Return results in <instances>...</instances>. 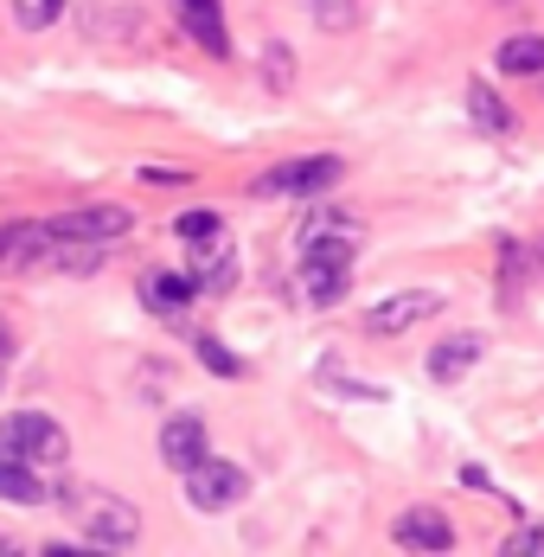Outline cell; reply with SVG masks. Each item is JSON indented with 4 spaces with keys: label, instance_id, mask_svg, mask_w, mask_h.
Listing matches in <instances>:
<instances>
[{
    "label": "cell",
    "instance_id": "cell-21",
    "mask_svg": "<svg viewBox=\"0 0 544 557\" xmlns=\"http://www.w3.org/2000/svg\"><path fill=\"white\" fill-rule=\"evenodd\" d=\"M58 13H64V0H20V26H26V33H39V26H52Z\"/></svg>",
    "mask_w": 544,
    "mask_h": 557
},
{
    "label": "cell",
    "instance_id": "cell-15",
    "mask_svg": "<svg viewBox=\"0 0 544 557\" xmlns=\"http://www.w3.org/2000/svg\"><path fill=\"white\" fill-rule=\"evenodd\" d=\"M468 115H474V128H481V135H506V128H512V110H506V103L493 97L481 77L468 84Z\"/></svg>",
    "mask_w": 544,
    "mask_h": 557
},
{
    "label": "cell",
    "instance_id": "cell-16",
    "mask_svg": "<svg viewBox=\"0 0 544 557\" xmlns=\"http://www.w3.org/2000/svg\"><path fill=\"white\" fill-rule=\"evenodd\" d=\"M173 237H180L193 257H199V250H218V237H224V219H218V212H180V219H173Z\"/></svg>",
    "mask_w": 544,
    "mask_h": 557
},
{
    "label": "cell",
    "instance_id": "cell-8",
    "mask_svg": "<svg viewBox=\"0 0 544 557\" xmlns=\"http://www.w3.org/2000/svg\"><path fill=\"white\" fill-rule=\"evenodd\" d=\"M391 539H397L404 552H423V557L455 552V525H448V512H442V506H410V512L391 525Z\"/></svg>",
    "mask_w": 544,
    "mask_h": 557
},
{
    "label": "cell",
    "instance_id": "cell-9",
    "mask_svg": "<svg viewBox=\"0 0 544 557\" xmlns=\"http://www.w3.org/2000/svg\"><path fill=\"white\" fill-rule=\"evenodd\" d=\"M212 455V436H206V417H166L161 423V461L173 468V474H186V468H199Z\"/></svg>",
    "mask_w": 544,
    "mask_h": 557
},
{
    "label": "cell",
    "instance_id": "cell-13",
    "mask_svg": "<svg viewBox=\"0 0 544 557\" xmlns=\"http://www.w3.org/2000/svg\"><path fill=\"white\" fill-rule=\"evenodd\" d=\"M193 295H199V276H173V270L141 276V301H148L154 314H186V308H193Z\"/></svg>",
    "mask_w": 544,
    "mask_h": 557
},
{
    "label": "cell",
    "instance_id": "cell-1",
    "mask_svg": "<svg viewBox=\"0 0 544 557\" xmlns=\"http://www.w3.org/2000/svg\"><path fill=\"white\" fill-rule=\"evenodd\" d=\"M58 500L84 525L90 552H135L141 545V512H135V500H122L115 487H64Z\"/></svg>",
    "mask_w": 544,
    "mask_h": 557
},
{
    "label": "cell",
    "instance_id": "cell-3",
    "mask_svg": "<svg viewBox=\"0 0 544 557\" xmlns=\"http://www.w3.org/2000/svg\"><path fill=\"white\" fill-rule=\"evenodd\" d=\"M346 276H353V237H326L301 250V295L314 308H333L346 295Z\"/></svg>",
    "mask_w": 544,
    "mask_h": 557
},
{
    "label": "cell",
    "instance_id": "cell-17",
    "mask_svg": "<svg viewBox=\"0 0 544 557\" xmlns=\"http://www.w3.org/2000/svg\"><path fill=\"white\" fill-rule=\"evenodd\" d=\"M308 20L321 33H353L359 26V0H308Z\"/></svg>",
    "mask_w": 544,
    "mask_h": 557
},
{
    "label": "cell",
    "instance_id": "cell-5",
    "mask_svg": "<svg viewBox=\"0 0 544 557\" xmlns=\"http://www.w3.org/2000/svg\"><path fill=\"white\" fill-rule=\"evenodd\" d=\"M128 231H135V212H128V206H77V212L52 219L58 244H84V250H109V244L128 237Z\"/></svg>",
    "mask_w": 544,
    "mask_h": 557
},
{
    "label": "cell",
    "instance_id": "cell-11",
    "mask_svg": "<svg viewBox=\"0 0 544 557\" xmlns=\"http://www.w3.org/2000/svg\"><path fill=\"white\" fill-rule=\"evenodd\" d=\"M173 13H180V26L199 39V52L231 58V33H224V7H218V0H173Z\"/></svg>",
    "mask_w": 544,
    "mask_h": 557
},
{
    "label": "cell",
    "instance_id": "cell-24",
    "mask_svg": "<svg viewBox=\"0 0 544 557\" xmlns=\"http://www.w3.org/2000/svg\"><path fill=\"white\" fill-rule=\"evenodd\" d=\"M141 180H148V186H186L193 173H173V168H141Z\"/></svg>",
    "mask_w": 544,
    "mask_h": 557
},
{
    "label": "cell",
    "instance_id": "cell-25",
    "mask_svg": "<svg viewBox=\"0 0 544 557\" xmlns=\"http://www.w3.org/2000/svg\"><path fill=\"white\" fill-rule=\"evenodd\" d=\"M461 487H474V494H493L487 468H474V461H468V468H461Z\"/></svg>",
    "mask_w": 544,
    "mask_h": 557
},
{
    "label": "cell",
    "instance_id": "cell-22",
    "mask_svg": "<svg viewBox=\"0 0 544 557\" xmlns=\"http://www.w3.org/2000/svg\"><path fill=\"white\" fill-rule=\"evenodd\" d=\"M506 557H544V525H519L506 539Z\"/></svg>",
    "mask_w": 544,
    "mask_h": 557
},
{
    "label": "cell",
    "instance_id": "cell-20",
    "mask_svg": "<svg viewBox=\"0 0 544 557\" xmlns=\"http://www.w3.org/2000/svg\"><path fill=\"white\" fill-rule=\"evenodd\" d=\"M231 282H237V257H231V250H212V263L199 270V288H212V295H224Z\"/></svg>",
    "mask_w": 544,
    "mask_h": 557
},
{
    "label": "cell",
    "instance_id": "cell-26",
    "mask_svg": "<svg viewBox=\"0 0 544 557\" xmlns=\"http://www.w3.org/2000/svg\"><path fill=\"white\" fill-rule=\"evenodd\" d=\"M13 352V327H7V314H0V359Z\"/></svg>",
    "mask_w": 544,
    "mask_h": 557
},
{
    "label": "cell",
    "instance_id": "cell-2",
    "mask_svg": "<svg viewBox=\"0 0 544 557\" xmlns=\"http://www.w3.org/2000/svg\"><path fill=\"white\" fill-rule=\"evenodd\" d=\"M0 448H7V455H20V461L58 468V461L71 455V436H64V423L46 417V410H13V417L0 423Z\"/></svg>",
    "mask_w": 544,
    "mask_h": 557
},
{
    "label": "cell",
    "instance_id": "cell-18",
    "mask_svg": "<svg viewBox=\"0 0 544 557\" xmlns=\"http://www.w3.org/2000/svg\"><path fill=\"white\" fill-rule=\"evenodd\" d=\"M193 352H199V366L218 372V379H244V359H237V352H224L212 334H193Z\"/></svg>",
    "mask_w": 544,
    "mask_h": 557
},
{
    "label": "cell",
    "instance_id": "cell-14",
    "mask_svg": "<svg viewBox=\"0 0 544 557\" xmlns=\"http://www.w3.org/2000/svg\"><path fill=\"white\" fill-rule=\"evenodd\" d=\"M499 71L506 77H544V33H512L499 46Z\"/></svg>",
    "mask_w": 544,
    "mask_h": 557
},
{
    "label": "cell",
    "instance_id": "cell-23",
    "mask_svg": "<svg viewBox=\"0 0 544 557\" xmlns=\"http://www.w3.org/2000/svg\"><path fill=\"white\" fill-rule=\"evenodd\" d=\"M263 71H270V84L282 90V84L295 77V52H282V46H270V52H263Z\"/></svg>",
    "mask_w": 544,
    "mask_h": 557
},
{
    "label": "cell",
    "instance_id": "cell-19",
    "mask_svg": "<svg viewBox=\"0 0 544 557\" xmlns=\"http://www.w3.org/2000/svg\"><path fill=\"white\" fill-rule=\"evenodd\" d=\"M326 237H353V219H346V212H339V219H333V212H314V219L301 224V250H308V244H326Z\"/></svg>",
    "mask_w": 544,
    "mask_h": 557
},
{
    "label": "cell",
    "instance_id": "cell-12",
    "mask_svg": "<svg viewBox=\"0 0 544 557\" xmlns=\"http://www.w3.org/2000/svg\"><path fill=\"white\" fill-rule=\"evenodd\" d=\"M481 352H487V339L481 334H455V339H442L430 352V379L435 385H461L474 366H481Z\"/></svg>",
    "mask_w": 544,
    "mask_h": 557
},
{
    "label": "cell",
    "instance_id": "cell-4",
    "mask_svg": "<svg viewBox=\"0 0 544 557\" xmlns=\"http://www.w3.org/2000/svg\"><path fill=\"white\" fill-rule=\"evenodd\" d=\"M339 154H301V161H282L257 180V199H321L326 186L339 180Z\"/></svg>",
    "mask_w": 544,
    "mask_h": 557
},
{
    "label": "cell",
    "instance_id": "cell-7",
    "mask_svg": "<svg viewBox=\"0 0 544 557\" xmlns=\"http://www.w3.org/2000/svg\"><path fill=\"white\" fill-rule=\"evenodd\" d=\"M430 314H442V288H404V295H384L366 308V334H404Z\"/></svg>",
    "mask_w": 544,
    "mask_h": 557
},
{
    "label": "cell",
    "instance_id": "cell-10",
    "mask_svg": "<svg viewBox=\"0 0 544 557\" xmlns=\"http://www.w3.org/2000/svg\"><path fill=\"white\" fill-rule=\"evenodd\" d=\"M0 500L7 506H52V481L39 474V461H20V455H7L0 448Z\"/></svg>",
    "mask_w": 544,
    "mask_h": 557
},
{
    "label": "cell",
    "instance_id": "cell-6",
    "mask_svg": "<svg viewBox=\"0 0 544 557\" xmlns=\"http://www.w3.org/2000/svg\"><path fill=\"white\" fill-rule=\"evenodd\" d=\"M180 481H186V500L199 506V512H231V506L250 494V474L237 461H212V455L199 468H186Z\"/></svg>",
    "mask_w": 544,
    "mask_h": 557
},
{
    "label": "cell",
    "instance_id": "cell-27",
    "mask_svg": "<svg viewBox=\"0 0 544 557\" xmlns=\"http://www.w3.org/2000/svg\"><path fill=\"white\" fill-rule=\"evenodd\" d=\"M13 552H20V545H13V539H0V557H13Z\"/></svg>",
    "mask_w": 544,
    "mask_h": 557
}]
</instances>
